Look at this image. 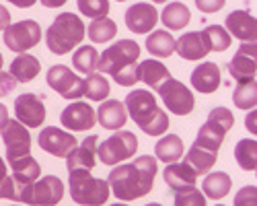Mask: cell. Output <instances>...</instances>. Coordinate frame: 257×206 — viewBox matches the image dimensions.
I'll use <instances>...</instances> for the list:
<instances>
[{
    "instance_id": "1",
    "label": "cell",
    "mask_w": 257,
    "mask_h": 206,
    "mask_svg": "<svg viewBox=\"0 0 257 206\" xmlns=\"http://www.w3.org/2000/svg\"><path fill=\"white\" fill-rule=\"evenodd\" d=\"M155 175H157V159L151 155H142L132 163L113 167L109 177H107V183H109L115 198L123 202H132L153 190Z\"/></svg>"
},
{
    "instance_id": "35",
    "label": "cell",
    "mask_w": 257,
    "mask_h": 206,
    "mask_svg": "<svg viewBox=\"0 0 257 206\" xmlns=\"http://www.w3.org/2000/svg\"><path fill=\"white\" fill-rule=\"evenodd\" d=\"M87 33H89L93 44H105V41H111L117 35V25H115V21H111L109 17L93 19Z\"/></svg>"
},
{
    "instance_id": "55",
    "label": "cell",
    "mask_w": 257,
    "mask_h": 206,
    "mask_svg": "<svg viewBox=\"0 0 257 206\" xmlns=\"http://www.w3.org/2000/svg\"><path fill=\"white\" fill-rule=\"evenodd\" d=\"M17 206H21V204H17Z\"/></svg>"
},
{
    "instance_id": "32",
    "label": "cell",
    "mask_w": 257,
    "mask_h": 206,
    "mask_svg": "<svg viewBox=\"0 0 257 206\" xmlns=\"http://www.w3.org/2000/svg\"><path fill=\"white\" fill-rule=\"evenodd\" d=\"M232 101L239 110H255L257 106V80L249 78V80H241L232 93Z\"/></svg>"
},
{
    "instance_id": "42",
    "label": "cell",
    "mask_w": 257,
    "mask_h": 206,
    "mask_svg": "<svg viewBox=\"0 0 257 206\" xmlns=\"http://www.w3.org/2000/svg\"><path fill=\"white\" fill-rule=\"evenodd\" d=\"M15 89H17V80L13 78V74L0 70V97L11 95Z\"/></svg>"
},
{
    "instance_id": "16",
    "label": "cell",
    "mask_w": 257,
    "mask_h": 206,
    "mask_svg": "<svg viewBox=\"0 0 257 206\" xmlns=\"http://www.w3.org/2000/svg\"><path fill=\"white\" fill-rule=\"evenodd\" d=\"M60 122H62V126H66V130H74V132L91 130L97 122V114L89 103L74 101L60 114Z\"/></svg>"
},
{
    "instance_id": "7",
    "label": "cell",
    "mask_w": 257,
    "mask_h": 206,
    "mask_svg": "<svg viewBox=\"0 0 257 206\" xmlns=\"http://www.w3.org/2000/svg\"><path fill=\"white\" fill-rule=\"evenodd\" d=\"M64 196V181L56 175L39 177L29 188L17 194V202L27 206H56Z\"/></svg>"
},
{
    "instance_id": "54",
    "label": "cell",
    "mask_w": 257,
    "mask_h": 206,
    "mask_svg": "<svg viewBox=\"0 0 257 206\" xmlns=\"http://www.w3.org/2000/svg\"><path fill=\"white\" fill-rule=\"evenodd\" d=\"M216 206H224V204H216Z\"/></svg>"
},
{
    "instance_id": "9",
    "label": "cell",
    "mask_w": 257,
    "mask_h": 206,
    "mask_svg": "<svg viewBox=\"0 0 257 206\" xmlns=\"http://www.w3.org/2000/svg\"><path fill=\"white\" fill-rule=\"evenodd\" d=\"M157 93L161 95L165 108L169 112H173L175 116H189L196 106L194 93L177 78H167L163 85L157 87Z\"/></svg>"
},
{
    "instance_id": "52",
    "label": "cell",
    "mask_w": 257,
    "mask_h": 206,
    "mask_svg": "<svg viewBox=\"0 0 257 206\" xmlns=\"http://www.w3.org/2000/svg\"><path fill=\"white\" fill-rule=\"evenodd\" d=\"M146 206H161L159 202H151V204H146Z\"/></svg>"
},
{
    "instance_id": "24",
    "label": "cell",
    "mask_w": 257,
    "mask_h": 206,
    "mask_svg": "<svg viewBox=\"0 0 257 206\" xmlns=\"http://www.w3.org/2000/svg\"><path fill=\"white\" fill-rule=\"evenodd\" d=\"M163 177H165V183L169 188L177 192L183 188H194L198 173L191 169L185 161H181V163H169L163 171Z\"/></svg>"
},
{
    "instance_id": "51",
    "label": "cell",
    "mask_w": 257,
    "mask_h": 206,
    "mask_svg": "<svg viewBox=\"0 0 257 206\" xmlns=\"http://www.w3.org/2000/svg\"><path fill=\"white\" fill-rule=\"evenodd\" d=\"M111 206H127V204H123V202H115V204H111Z\"/></svg>"
},
{
    "instance_id": "3",
    "label": "cell",
    "mask_w": 257,
    "mask_h": 206,
    "mask_svg": "<svg viewBox=\"0 0 257 206\" xmlns=\"http://www.w3.org/2000/svg\"><path fill=\"white\" fill-rule=\"evenodd\" d=\"M125 112L132 116L136 126L148 136H163L169 128V116L157 106V99L146 89H134L125 95Z\"/></svg>"
},
{
    "instance_id": "6",
    "label": "cell",
    "mask_w": 257,
    "mask_h": 206,
    "mask_svg": "<svg viewBox=\"0 0 257 206\" xmlns=\"http://www.w3.org/2000/svg\"><path fill=\"white\" fill-rule=\"evenodd\" d=\"M232 126H234V116L230 114V110H226V108H214L208 114V120L204 122V126L198 130L194 147H200L204 151H210V153L218 155L220 144H222L226 132Z\"/></svg>"
},
{
    "instance_id": "31",
    "label": "cell",
    "mask_w": 257,
    "mask_h": 206,
    "mask_svg": "<svg viewBox=\"0 0 257 206\" xmlns=\"http://www.w3.org/2000/svg\"><path fill=\"white\" fill-rule=\"evenodd\" d=\"M234 159L243 171H257V140L243 138L234 147Z\"/></svg>"
},
{
    "instance_id": "23",
    "label": "cell",
    "mask_w": 257,
    "mask_h": 206,
    "mask_svg": "<svg viewBox=\"0 0 257 206\" xmlns=\"http://www.w3.org/2000/svg\"><path fill=\"white\" fill-rule=\"evenodd\" d=\"M97 120L105 130H119L121 126H125V120H127L125 106L117 99H105L99 106Z\"/></svg>"
},
{
    "instance_id": "40",
    "label": "cell",
    "mask_w": 257,
    "mask_h": 206,
    "mask_svg": "<svg viewBox=\"0 0 257 206\" xmlns=\"http://www.w3.org/2000/svg\"><path fill=\"white\" fill-rule=\"evenodd\" d=\"M0 198L5 200H17V190H15V181L13 175H9L7 163L0 157Z\"/></svg>"
},
{
    "instance_id": "37",
    "label": "cell",
    "mask_w": 257,
    "mask_h": 206,
    "mask_svg": "<svg viewBox=\"0 0 257 206\" xmlns=\"http://www.w3.org/2000/svg\"><path fill=\"white\" fill-rule=\"evenodd\" d=\"M202 33L210 46V52H224L230 46V33L220 25H208Z\"/></svg>"
},
{
    "instance_id": "10",
    "label": "cell",
    "mask_w": 257,
    "mask_h": 206,
    "mask_svg": "<svg viewBox=\"0 0 257 206\" xmlns=\"http://www.w3.org/2000/svg\"><path fill=\"white\" fill-rule=\"evenodd\" d=\"M5 44L9 50L17 52V54H25L27 50L35 48L41 39V27L35 21L27 19V21H19V23H13L5 29Z\"/></svg>"
},
{
    "instance_id": "53",
    "label": "cell",
    "mask_w": 257,
    "mask_h": 206,
    "mask_svg": "<svg viewBox=\"0 0 257 206\" xmlns=\"http://www.w3.org/2000/svg\"><path fill=\"white\" fill-rule=\"evenodd\" d=\"M115 3H123V0H115Z\"/></svg>"
},
{
    "instance_id": "46",
    "label": "cell",
    "mask_w": 257,
    "mask_h": 206,
    "mask_svg": "<svg viewBox=\"0 0 257 206\" xmlns=\"http://www.w3.org/2000/svg\"><path fill=\"white\" fill-rule=\"evenodd\" d=\"M7 3H11V5H15L19 9H31L37 0H7Z\"/></svg>"
},
{
    "instance_id": "13",
    "label": "cell",
    "mask_w": 257,
    "mask_h": 206,
    "mask_svg": "<svg viewBox=\"0 0 257 206\" xmlns=\"http://www.w3.org/2000/svg\"><path fill=\"white\" fill-rule=\"evenodd\" d=\"M15 120H19L27 128H37L46 122L44 99L33 93H21L15 99Z\"/></svg>"
},
{
    "instance_id": "21",
    "label": "cell",
    "mask_w": 257,
    "mask_h": 206,
    "mask_svg": "<svg viewBox=\"0 0 257 206\" xmlns=\"http://www.w3.org/2000/svg\"><path fill=\"white\" fill-rule=\"evenodd\" d=\"M175 52L183 58V60H202L210 54V46L204 37L202 31H189L183 33L177 41H175Z\"/></svg>"
},
{
    "instance_id": "28",
    "label": "cell",
    "mask_w": 257,
    "mask_h": 206,
    "mask_svg": "<svg viewBox=\"0 0 257 206\" xmlns=\"http://www.w3.org/2000/svg\"><path fill=\"white\" fill-rule=\"evenodd\" d=\"M230 185H232V179L228 173L224 171H214V173H208L202 181V192H206L208 198L212 200H222L228 192H230Z\"/></svg>"
},
{
    "instance_id": "34",
    "label": "cell",
    "mask_w": 257,
    "mask_h": 206,
    "mask_svg": "<svg viewBox=\"0 0 257 206\" xmlns=\"http://www.w3.org/2000/svg\"><path fill=\"white\" fill-rule=\"evenodd\" d=\"M216 161H218V155H216V153L204 151V149H200V147H191V149L187 151V157H185V163H187L198 175L208 173V171L214 167V163H216Z\"/></svg>"
},
{
    "instance_id": "26",
    "label": "cell",
    "mask_w": 257,
    "mask_h": 206,
    "mask_svg": "<svg viewBox=\"0 0 257 206\" xmlns=\"http://www.w3.org/2000/svg\"><path fill=\"white\" fill-rule=\"evenodd\" d=\"M138 78L142 82H146L148 87L157 89L159 85H163L167 78H171V72L159 60H144V62L138 64Z\"/></svg>"
},
{
    "instance_id": "5",
    "label": "cell",
    "mask_w": 257,
    "mask_h": 206,
    "mask_svg": "<svg viewBox=\"0 0 257 206\" xmlns=\"http://www.w3.org/2000/svg\"><path fill=\"white\" fill-rule=\"evenodd\" d=\"M68 175L70 198L80 206H101L111 194L109 183L105 179L93 177L91 171H70Z\"/></svg>"
},
{
    "instance_id": "19",
    "label": "cell",
    "mask_w": 257,
    "mask_h": 206,
    "mask_svg": "<svg viewBox=\"0 0 257 206\" xmlns=\"http://www.w3.org/2000/svg\"><path fill=\"white\" fill-rule=\"evenodd\" d=\"M224 29L239 41H257V19L247 11H232L224 21Z\"/></svg>"
},
{
    "instance_id": "20",
    "label": "cell",
    "mask_w": 257,
    "mask_h": 206,
    "mask_svg": "<svg viewBox=\"0 0 257 206\" xmlns=\"http://www.w3.org/2000/svg\"><path fill=\"white\" fill-rule=\"evenodd\" d=\"M9 165L13 169V181H15L17 194L23 192L25 188H29L31 183H35L39 179V175H41L39 163L31 155L21 157V159H13V161H9Z\"/></svg>"
},
{
    "instance_id": "17",
    "label": "cell",
    "mask_w": 257,
    "mask_h": 206,
    "mask_svg": "<svg viewBox=\"0 0 257 206\" xmlns=\"http://www.w3.org/2000/svg\"><path fill=\"white\" fill-rule=\"evenodd\" d=\"M123 19H125V27L127 29L144 35V33L153 31L157 27L159 11L153 5H148V3H136V5H132L130 9L125 11Z\"/></svg>"
},
{
    "instance_id": "49",
    "label": "cell",
    "mask_w": 257,
    "mask_h": 206,
    "mask_svg": "<svg viewBox=\"0 0 257 206\" xmlns=\"http://www.w3.org/2000/svg\"><path fill=\"white\" fill-rule=\"evenodd\" d=\"M3 64H5V58H3V54H0V70H3Z\"/></svg>"
},
{
    "instance_id": "25",
    "label": "cell",
    "mask_w": 257,
    "mask_h": 206,
    "mask_svg": "<svg viewBox=\"0 0 257 206\" xmlns=\"http://www.w3.org/2000/svg\"><path fill=\"white\" fill-rule=\"evenodd\" d=\"M41 70L39 60L31 54H19L13 62H11V74L17 82H31Z\"/></svg>"
},
{
    "instance_id": "12",
    "label": "cell",
    "mask_w": 257,
    "mask_h": 206,
    "mask_svg": "<svg viewBox=\"0 0 257 206\" xmlns=\"http://www.w3.org/2000/svg\"><path fill=\"white\" fill-rule=\"evenodd\" d=\"M48 85L64 99H78L82 95V78L76 76L74 70H70L64 64H56L48 70Z\"/></svg>"
},
{
    "instance_id": "36",
    "label": "cell",
    "mask_w": 257,
    "mask_h": 206,
    "mask_svg": "<svg viewBox=\"0 0 257 206\" xmlns=\"http://www.w3.org/2000/svg\"><path fill=\"white\" fill-rule=\"evenodd\" d=\"M72 64L82 74H93L97 70V64H99V54H97V50L93 46H82V48H78L74 52Z\"/></svg>"
},
{
    "instance_id": "38",
    "label": "cell",
    "mask_w": 257,
    "mask_h": 206,
    "mask_svg": "<svg viewBox=\"0 0 257 206\" xmlns=\"http://www.w3.org/2000/svg\"><path fill=\"white\" fill-rule=\"evenodd\" d=\"M78 11L89 19H101L109 13V0H76Z\"/></svg>"
},
{
    "instance_id": "11",
    "label": "cell",
    "mask_w": 257,
    "mask_h": 206,
    "mask_svg": "<svg viewBox=\"0 0 257 206\" xmlns=\"http://www.w3.org/2000/svg\"><path fill=\"white\" fill-rule=\"evenodd\" d=\"M3 142L7 147V161L27 157L31 153V134L29 128L23 126L19 120H9L5 128L0 130Z\"/></svg>"
},
{
    "instance_id": "41",
    "label": "cell",
    "mask_w": 257,
    "mask_h": 206,
    "mask_svg": "<svg viewBox=\"0 0 257 206\" xmlns=\"http://www.w3.org/2000/svg\"><path fill=\"white\" fill-rule=\"evenodd\" d=\"M234 206H257V188L255 185H243L234 196Z\"/></svg>"
},
{
    "instance_id": "33",
    "label": "cell",
    "mask_w": 257,
    "mask_h": 206,
    "mask_svg": "<svg viewBox=\"0 0 257 206\" xmlns=\"http://www.w3.org/2000/svg\"><path fill=\"white\" fill-rule=\"evenodd\" d=\"M109 80L101 74H87V78L82 80V95L91 101H105L109 97Z\"/></svg>"
},
{
    "instance_id": "47",
    "label": "cell",
    "mask_w": 257,
    "mask_h": 206,
    "mask_svg": "<svg viewBox=\"0 0 257 206\" xmlns=\"http://www.w3.org/2000/svg\"><path fill=\"white\" fill-rule=\"evenodd\" d=\"M66 3H68V0H41V5H44L46 9H60Z\"/></svg>"
},
{
    "instance_id": "2",
    "label": "cell",
    "mask_w": 257,
    "mask_h": 206,
    "mask_svg": "<svg viewBox=\"0 0 257 206\" xmlns=\"http://www.w3.org/2000/svg\"><path fill=\"white\" fill-rule=\"evenodd\" d=\"M138 58L140 46L134 39H119L99 56V72L113 76L121 87H134L138 78Z\"/></svg>"
},
{
    "instance_id": "48",
    "label": "cell",
    "mask_w": 257,
    "mask_h": 206,
    "mask_svg": "<svg viewBox=\"0 0 257 206\" xmlns=\"http://www.w3.org/2000/svg\"><path fill=\"white\" fill-rule=\"evenodd\" d=\"M11 118H9V110H7V106H3V103H0V130L5 128V124L9 122Z\"/></svg>"
},
{
    "instance_id": "18",
    "label": "cell",
    "mask_w": 257,
    "mask_h": 206,
    "mask_svg": "<svg viewBox=\"0 0 257 206\" xmlns=\"http://www.w3.org/2000/svg\"><path fill=\"white\" fill-rule=\"evenodd\" d=\"M97 149H99V136L91 134L89 138H84L82 144H78L66 157L68 173L70 171H91L97 163Z\"/></svg>"
},
{
    "instance_id": "39",
    "label": "cell",
    "mask_w": 257,
    "mask_h": 206,
    "mask_svg": "<svg viewBox=\"0 0 257 206\" xmlns=\"http://www.w3.org/2000/svg\"><path fill=\"white\" fill-rule=\"evenodd\" d=\"M175 206H206V196L196 188H183L175 192Z\"/></svg>"
},
{
    "instance_id": "44",
    "label": "cell",
    "mask_w": 257,
    "mask_h": 206,
    "mask_svg": "<svg viewBox=\"0 0 257 206\" xmlns=\"http://www.w3.org/2000/svg\"><path fill=\"white\" fill-rule=\"evenodd\" d=\"M245 128H247L251 134L257 136V110H251V112L247 114V118H245Z\"/></svg>"
},
{
    "instance_id": "8",
    "label": "cell",
    "mask_w": 257,
    "mask_h": 206,
    "mask_svg": "<svg viewBox=\"0 0 257 206\" xmlns=\"http://www.w3.org/2000/svg\"><path fill=\"white\" fill-rule=\"evenodd\" d=\"M136 151H138L136 134L127 132V130H117L115 134H111L109 138H105L99 144L97 155L103 165H117L125 159H132L136 155Z\"/></svg>"
},
{
    "instance_id": "29",
    "label": "cell",
    "mask_w": 257,
    "mask_h": 206,
    "mask_svg": "<svg viewBox=\"0 0 257 206\" xmlns=\"http://www.w3.org/2000/svg\"><path fill=\"white\" fill-rule=\"evenodd\" d=\"M175 41L177 39L171 35L169 31L159 29V31H153L151 35H148L146 50H148V54L155 56V58H169L171 54L175 52Z\"/></svg>"
},
{
    "instance_id": "4",
    "label": "cell",
    "mask_w": 257,
    "mask_h": 206,
    "mask_svg": "<svg viewBox=\"0 0 257 206\" xmlns=\"http://www.w3.org/2000/svg\"><path fill=\"white\" fill-rule=\"evenodd\" d=\"M84 23L74 13H60L46 33V46L52 54L64 56L72 52L84 39Z\"/></svg>"
},
{
    "instance_id": "14",
    "label": "cell",
    "mask_w": 257,
    "mask_h": 206,
    "mask_svg": "<svg viewBox=\"0 0 257 206\" xmlns=\"http://www.w3.org/2000/svg\"><path fill=\"white\" fill-rule=\"evenodd\" d=\"M228 72L237 82L249 80L255 76V72H257V41H243L237 54L228 62Z\"/></svg>"
},
{
    "instance_id": "45",
    "label": "cell",
    "mask_w": 257,
    "mask_h": 206,
    "mask_svg": "<svg viewBox=\"0 0 257 206\" xmlns=\"http://www.w3.org/2000/svg\"><path fill=\"white\" fill-rule=\"evenodd\" d=\"M9 25H11V13L0 5V31H5Z\"/></svg>"
},
{
    "instance_id": "30",
    "label": "cell",
    "mask_w": 257,
    "mask_h": 206,
    "mask_svg": "<svg viewBox=\"0 0 257 206\" xmlns=\"http://www.w3.org/2000/svg\"><path fill=\"white\" fill-rule=\"evenodd\" d=\"M189 19H191V13L185 5L181 3H171L163 9L161 13V21H163V25L171 31H179L183 27H187L189 23Z\"/></svg>"
},
{
    "instance_id": "22",
    "label": "cell",
    "mask_w": 257,
    "mask_h": 206,
    "mask_svg": "<svg viewBox=\"0 0 257 206\" xmlns=\"http://www.w3.org/2000/svg\"><path fill=\"white\" fill-rule=\"evenodd\" d=\"M189 78H191V87L198 93L210 95L220 87V68L214 62H202V64L194 68Z\"/></svg>"
},
{
    "instance_id": "15",
    "label": "cell",
    "mask_w": 257,
    "mask_h": 206,
    "mask_svg": "<svg viewBox=\"0 0 257 206\" xmlns=\"http://www.w3.org/2000/svg\"><path fill=\"white\" fill-rule=\"evenodd\" d=\"M37 142L46 153H50L54 157H68V153L78 147V140L72 134H68L62 128H56V126H48L41 130Z\"/></svg>"
},
{
    "instance_id": "50",
    "label": "cell",
    "mask_w": 257,
    "mask_h": 206,
    "mask_svg": "<svg viewBox=\"0 0 257 206\" xmlns=\"http://www.w3.org/2000/svg\"><path fill=\"white\" fill-rule=\"evenodd\" d=\"M153 3H157V5H165L167 0H153Z\"/></svg>"
},
{
    "instance_id": "27",
    "label": "cell",
    "mask_w": 257,
    "mask_h": 206,
    "mask_svg": "<svg viewBox=\"0 0 257 206\" xmlns=\"http://www.w3.org/2000/svg\"><path fill=\"white\" fill-rule=\"evenodd\" d=\"M155 155L163 163H177L183 155V140L177 134H165L155 144Z\"/></svg>"
},
{
    "instance_id": "43",
    "label": "cell",
    "mask_w": 257,
    "mask_h": 206,
    "mask_svg": "<svg viewBox=\"0 0 257 206\" xmlns=\"http://www.w3.org/2000/svg\"><path fill=\"white\" fill-rule=\"evenodd\" d=\"M196 7H198V11L210 15V13H218V11H222L224 0H196Z\"/></svg>"
}]
</instances>
